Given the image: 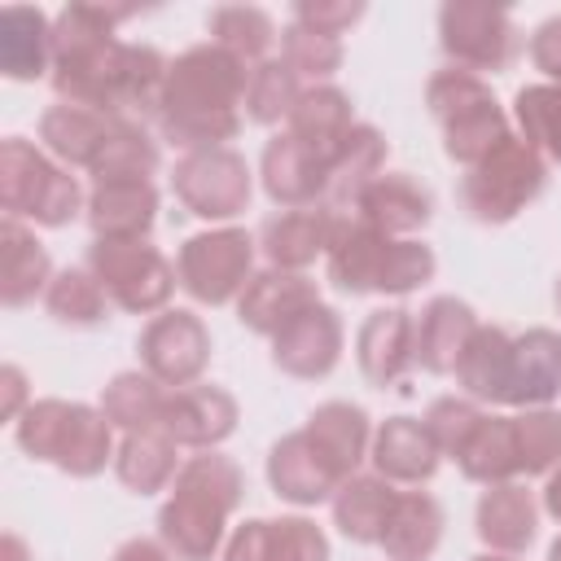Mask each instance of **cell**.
<instances>
[{
	"mask_svg": "<svg viewBox=\"0 0 561 561\" xmlns=\"http://www.w3.org/2000/svg\"><path fill=\"white\" fill-rule=\"evenodd\" d=\"M136 9L110 4H66L53 18V92L66 105L96 114H153L167 79V57L153 44L118 39V22Z\"/></svg>",
	"mask_w": 561,
	"mask_h": 561,
	"instance_id": "6da1fadb",
	"label": "cell"
},
{
	"mask_svg": "<svg viewBox=\"0 0 561 561\" xmlns=\"http://www.w3.org/2000/svg\"><path fill=\"white\" fill-rule=\"evenodd\" d=\"M250 70L254 66L237 61L219 44H193L188 53H180L167 66L158 110H153L162 136L184 153L228 149V140H237L241 131L237 105H245Z\"/></svg>",
	"mask_w": 561,
	"mask_h": 561,
	"instance_id": "7a4b0ae2",
	"label": "cell"
},
{
	"mask_svg": "<svg viewBox=\"0 0 561 561\" xmlns=\"http://www.w3.org/2000/svg\"><path fill=\"white\" fill-rule=\"evenodd\" d=\"M368 447H373L368 412L359 403L329 399L307 416L302 430L272 443L267 486L298 508H316L333 500L346 478H355Z\"/></svg>",
	"mask_w": 561,
	"mask_h": 561,
	"instance_id": "3957f363",
	"label": "cell"
},
{
	"mask_svg": "<svg viewBox=\"0 0 561 561\" xmlns=\"http://www.w3.org/2000/svg\"><path fill=\"white\" fill-rule=\"evenodd\" d=\"M241 500H245V478L237 460L224 451H197L180 465L158 508V539L171 548L175 561H210Z\"/></svg>",
	"mask_w": 561,
	"mask_h": 561,
	"instance_id": "277c9868",
	"label": "cell"
},
{
	"mask_svg": "<svg viewBox=\"0 0 561 561\" xmlns=\"http://www.w3.org/2000/svg\"><path fill=\"white\" fill-rule=\"evenodd\" d=\"M324 263L329 280L342 294H412L438 272V259L425 241L390 237L355 215H337V232Z\"/></svg>",
	"mask_w": 561,
	"mask_h": 561,
	"instance_id": "5b68a950",
	"label": "cell"
},
{
	"mask_svg": "<svg viewBox=\"0 0 561 561\" xmlns=\"http://www.w3.org/2000/svg\"><path fill=\"white\" fill-rule=\"evenodd\" d=\"M13 438L31 460L57 465L70 478H96L114 460V425L101 408L75 399H35L13 421Z\"/></svg>",
	"mask_w": 561,
	"mask_h": 561,
	"instance_id": "8992f818",
	"label": "cell"
},
{
	"mask_svg": "<svg viewBox=\"0 0 561 561\" xmlns=\"http://www.w3.org/2000/svg\"><path fill=\"white\" fill-rule=\"evenodd\" d=\"M425 105H430L434 123L443 127L447 158L460 162V167L482 162L508 136V114L495 101L491 83L469 75V70H460V66H447V70L430 75Z\"/></svg>",
	"mask_w": 561,
	"mask_h": 561,
	"instance_id": "52a82bcc",
	"label": "cell"
},
{
	"mask_svg": "<svg viewBox=\"0 0 561 561\" xmlns=\"http://www.w3.org/2000/svg\"><path fill=\"white\" fill-rule=\"evenodd\" d=\"M0 206H4V219L61 228L88 206V197L70 175V167L53 162L44 149H35L22 136H9L0 145Z\"/></svg>",
	"mask_w": 561,
	"mask_h": 561,
	"instance_id": "ba28073f",
	"label": "cell"
},
{
	"mask_svg": "<svg viewBox=\"0 0 561 561\" xmlns=\"http://www.w3.org/2000/svg\"><path fill=\"white\" fill-rule=\"evenodd\" d=\"M548 184V162L508 131L482 162H473L460 180V202L478 224H508L517 219Z\"/></svg>",
	"mask_w": 561,
	"mask_h": 561,
	"instance_id": "9c48e42d",
	"label": "cell"
},
{
	"mask_svg": "<svg viewBox=\"0 0 561 561\" xmlns=\"http://www.w3.org/2000/svg\"><path fill=\"white\" fill-rule=\"evenodd\" d=\"M88 272L101 280L110 302L118 311H131V316L167 311V302L180 285L175 267L167 263V254L158 245H149V237H136V241H105L101 237V241H92Z\"/></svg>",
	"mask_w": 561,
	"mask_h": 561,
	"instance_id": "30bf717a",
	"label": "cell"
},
{
	"mask_svg": "<svg viewBox=\"0 0 561 561\" xmlns=\"http://www.w3.org/2000/svg\"><path fill=\"white\" fill-rule=\"evenodd\" d=\"M254 237L245 228H210L184 237L175 254V280L193 302L224 307L237 302L254 276Z\"/></svg>",
	"mask_w": 561,
	"mask_h": 561,
	"instance_id": "8fae6325",
	"label": "cell"
},
{
	"mask_svg": "<svg viewBox=\"0 0 561 561\" xmlns=\"http://www.w3.org/2000/svg\"><path fill=\"white\" fill-rule=\"evenodd\" d=\"M438 44L443 53L478 75V70H508L513 57L522 53V31L508 18V9L486 4V0H447L438 9Z\"/></svg>",
	"mask_w": 561,
	"mask_h": 561,
	"instance_id": "7c38bea8",
	"label": "cell"
},
{
	"mask_svg": "<svg viewBox=\"0 0 561 561\" xmlns=\"http://www.w3.org/2000/svg\"><path fill=\"white\" fill-rule=\"evenodd\" d=\"M171 188L188 215H197L206 224H224L250 206L254 175L237 149H197V153H184L175 162Z\"/></svg>",
	"mask_w": 561,
	"mask_h": 561,
	"instance_id": "4fadbf2b",
	"label": "cell"
},
{
	"mask_svg": "<svg viewBox=\"0 0 561 561\" xmlns=\"http://www.w3.org/2000/svg\"><path fill=\"white\" fill-rule=\"evenodd\" d=\"M140 364L153 381H162L167 390L180 386H197V377L210 364V329L202 324V316L184 311V307H167L158 316H149V324L136 337Z\"/></svg>",
	"mask_w": 561,
	"mask_h": 561,
	"instance_id": "5bb4252c",
	"label": "cell"
},
{
	"mask_svg": "<svg viewBox=\"0 0 561 561\" xmlns=\"http://www.w3.org/2000/svg\"><path fill=\"white\" fill-rule=\"evenodd\" d=\"M241 421L237 399L224 386H180L167 390L158 430L175 443V447H197V451H215Z\"/></svg>",
	"mask_w": 561,
	"mask_h": 561,
	"instance_id": "9a60e30c",
	"label": "cell"
},
{
	"mask_svg": "<svg viewBox=\"0 0 561 561\" xmlns=\"http://www.w3.org/2000/svg\"><path fill=\"white\" fill-rule=\"evenodd\" d=\"M329 162H333V153H320V149L302 145L298 136L280 131L263 145V162H259L263 193L285 210L320 206L324 188H329Z\"/></svg>",
	"mask_w": 561,
	"mask_h": 561,
	"instance_id": "2e32d148",
	"label": "cell"
},
{
	"mask_svg": "<svg viewBox=\"0 0 561 561\" xmlns=\"http://www.w3.org/2000/svg\"><path fill=\"white\" fill-rule=\"evenodd\" d=\"M342 342H346L342 316L329 302H316L272 337V364L298 381H320L337 368Z\"/></svg>",
	"mask_w": 561,
	"mask_h": 561,
	"instance_id": "e0dca14e",
	"label": "cell"
},
{
	"mask_svg": "<svg viewBox=\"0 0 561 561\" xmlns=\"http://www.w3.org/2000/svg\"><path fill=\"white\" fill-rule=\"evenodd\" d=\"M355 364L373 386H394L416 368V316L408 307H377L355 333Z\"/></svg>",
	"mask_w": 561,
	"mask_h": 561,
	"instance_id": "ac0fdd59",
	"label": "cell"
},
{
	"mask_svg": "<svg viewBox=\"0 0 561 561\" xmlns=\"http://www.w3.org/2000/svg\"><path fill=\"white\" fill-rule=\"evenodd\" d=\"M224 561H329V539L311 517H250L224 543Z\"/></svg>",
	"mask_w": 561,
	"mask_h": 561,
	"instance_id": "d6986e66",
	"label": "cell"
},
{
	"mask_svg": "<svg viewBox=\"0 0 561 561\" xmlns=\"http://www.w3.org/2000/svg\"><path fill=\"white\" fill-rule=\"evenodd\" d=\"M320 302V289L311 276L302 272H289V267H263L250 276V285L241 289L237 298V320L250 329V333H263V337H276L289 320H298L307 307Z\"/></svg>",
	"mask_w": 561,
	"mask_h": 561,
	"instance_id": "ffe728a7",
	"label": "cell"
},
{
	"mask_svg": "<svg viewBox=\"0 0 561 561\" xmlns=\"http://www.w3.org/2000/svg\"><path fill=\"white\" fill-rule=\"evenodd\" d=\"M88 228L101 241H136L149 237L153 219H158V188L153 180H110V184H92L88 193Z\"/></svg>",
	"mask_w": 561,
	"mask_h": 561,
	"instance_id": "44dd1931",
	"label": "cell"
},
{
	"mask_svg": "<svg viewBox=\"0 0 561 561\" xmlns=\"http://www.w3.org/2000/svg\"><path fill=\"white\" fill-rule=\"evenodd\" d=\"M368 460L373 469L386 478V482H408V486H421L438 473V443L430 438L425 421L416 416H390L377 425L373 434V447H368Z\"/></svg>",
	"mask_w": 561,
	"mask_h": 561,
	"instance_id": "7402d4cb",
	"label": "cell"
},
{
	"mask_svg": "<svg viewBox=\"0 0 561 561\" xmlns=\"http://www.w3.org/2000/svg\"><path fill=\"white\" fill-rule=\"evenodd\" d=\"M337 232V215L324 206H307V210H280L259 228V250L267 254L272 267H289L302 272L311 267L320 254H329Z\"/></svg>",
	"mask_w": 561,
	"mask_h": 561,
	"instance_id": "603a6c76",
	"label": "cell"
},
{
	"mask_svg": "<svg viewBox=\"0 0 561 561\" xmlns=\"http://www.w3.org/2000/svg\"><path fill=\"white\" fill-rule=\"evenodd\" d=\"M473 329H478V316H473V307L465 298H456V294L430 298L421 307V316H416V364L425 373H434V377L456 373Z\"/></svg>",
	"mask_w": 561,
	"mask_h": 561,
	"instance_id": "cb8c5ba5",
	"label": "cell"
},
{
	"mask_svg": "<svg viewBox=\"0 0 561 561\" xmlns=\"http://www.w3.org/2000/svg\"><path fill=\"white\" fill-rule=\"evenodd\" d=\"M473 530L491 552H526L539 535V504L522 482H500L486 486L473 513Z\"/></svg>",
	"mask_w": 561,
	"mask_h": 561,
	"instance_id": "d4e9b609",
	"label": "cell"
},
{
	"mask_svg": "<svg viewBox=\"0 0 561 561\" xmlns=\"http://www.w3.org/2000/svg\"><path fill=\"white\" fill-rule=\"evenodd\" d=\"M430 215H434V197H430V188L416 184L408 171H386V175H377V180L359 193V202H355V219H364V224H373V228H381V232H390V237H412V232H421V228L430 224Z\"/></svg>",
	"mask_w": 561,
	"mask_h": 561,
	"instance_id": "484cf974",
	"label": "cell"
},
{
	"mask_svg": "<svg viewBox=\"0 0 561 561\" xmlns=\"http://www.w3.org/2000/svg\"><path fill=\"white\" fill-rule=\"evenodd\" d=\"M118 118H123V114H96V110L57 101V105H48V110L39 114V140H44V149H48L61 167H83V171H92V162L101 158V149H105V140H110V131H114Z\"/></svg>",
	"mask_w": 561,
	"mask_h": 561,
	"instance_id": "4316f807",
	"label": "cell"
},
{
	"mask_svg": "<svg viewBox=\"0 0 561 561\" xmlns=\"http://www.w3.org/2000/svg\"><path fill=\"white\" fill-rule=\"evenodd\" d=\"M381 162H386V136L373 123H355L329 162V188L320 206L333 215H355V202L381 175Z\"/></svg>",
	"mask_w": 561,
	"mask_h": 561,
	"instance_id": "83f0119b",
	"label": "cell"
},
{
	"mask_svg": "<svg viewBox=\"0 0 561 561\" xmlns=\"http://www.w3.org/2000/svg\"><path fill=\"white\" fill-rule=\"evenodd\" d=\"M456 386L473 403H508L513 390V333L500 324H478L460 364H456Z\"/></svg>",
	"mask_w": 561,
	"mask_h": 561,
	"instance_id": "f1b7e54d",
	"label": "cell"
},
{
	"mask_svg": "<svg viewBox=\"0 0 561 561\" xmlns=\"http://www.w3.org/2000/svg\"><path fill=\"white\" fill-rule=\"evenodd\" d=\"M557 394H561V333L557 329L517 333L508 408H548Z\"/></svg>",
	"mask_w": 561,
	"mask_h": 561,
	"instance_id": "f546056e",
	"label": "cell"
},
{
	"mask_svg": "<svg viewBox=\"0 0 561 561\" xmlns=\"http://www.w3.org/2000/svg\"><path fill=\"white\" fill-rule=\"evenodd\" d=\"M0 70L18 83H35L53 70V22L35 4L0 9Z\"/></svg>",
	"mask_w": 561,
	"mask_h": 561,
	"instance_id": "4dcf8cb0",
	"label": "cell"
},
{
	"mask_svg": "<svg viewBox=\"0 0 561 561\" xmlns=\"http://www.w3.org/2000/svg\"><path fill=\"white\" fill-rule=\"evenodd\" d=\"M53 276L57 272H53L39 237L22 219H4L0 224V302L26 307L35 294H48Z\"/></svg>",
	"mask_w": 561,
	"mask_h": 561,
	"instance_id": "1f68e13d",
	"label": "cell"
},
{
	"mask_svg": "<svg viewBox=\"0 0 561 561\" xmlns=\"http://www.w3.org/2000/svg\"><path fill=\"white\" fill-rule=\"evenodd\" d=\"M394 482H386L381 473H355L342 482V491L329 500L333 504V526L351 539V543H381L386 522L394 513Z\"/></svg>",
	"mask_w": 561,
	"mask_h": 561,
	"instance_id": "d6a6232c",
	"label": "cell"
},
{
	"mask_svg": "<svg viewBox=\"0 0 561 561\" xmlns=\"http://www.w3.org/2000/svg\"><path fill=\"white\" fill-rule=\"evenodd\" d=\"M443 543V508L430 491H399L394 513L381 535V552L390 561H430Z\"/></svg>",
	"mask_w": 561,
	"mask_h": 561,
	"instance_id": "836d02e7",
	"label": "cell"
},
{
	"mask_svg": "<svg viewBox=\"0 0 561 561\" xmlns=\"http://www.w3.org/2000/svg\"><path fill=\"white\" fill-rule=\"evenodd\" d=\"M355 127V105L342 88L333 83H311L302 88L298 105L285 118V131L298 136L302 145L320 149V153H337V145L346 140V131Z\"/></svg>",
	"mask_w": 561,
	"mask_h": 561,
	"instance_id": "e575fe53",
	"label": "cell"
},
{
	"mask_svg": "<svg viewBox=\"0 0 561 561\" xmlns=\"http://www.w3.org/2000/svg\"><path fill=\"white\" fill-rule=\"evenodd\" d=\"M460 473L469 482H482V486H500V482H513L522 478V456H517V425L513 416H482L478 430L469 434L465 451L456 456Z\"/></svg>",
	"mask_w": 561,
	"mask_h": 561,
	"instance_id": "d590c367",
	"label": "cell"
},
{
	"mask_svg": "<svg viewBox=\"0 0 561 561\" xmlns=\"http://www.w3.org/2000/svg\"><path fill=\"white\" fill-rule=\"evenodd\" d=\"M114 473L136 495L167 491L175 482V473H180L175 443L162 430H131V434H123V443L114 451Z\"/></svg>",
	"mask_w": 561,
	"mask_h": 561,
	"instance_id": "8d00e7d4",
	"label": "cell"
},
{
	"mask_svg": "<svg viewBox=\"0 0 561 561\" xmlns=\"http://www.w3.org/2000/svg\"><path fill=\"white\" fill-rule=\"evenodd\" d=\"M162 403H167V386L153 381L145 368L136 373H114L110 386L101 390V412L114 430L131 434V430H158V416H162Z\"/></svg>",
	"mask_w": 561,
	"mask_h": 561,
	"instance_id": "74e56055",
	"label": "cell"
},
{
	"mask_svg": "<svg viewBox=\"0 0 561 561\" xmlns=\"http://www.w3.org/2000/svg\"><path fill=\"white\" fill-rule=\"evenodd\" d=\"M206 31H210V44H219L224 53H232L245 66L267 61V48L276 39L272 13L254 9V4H219V9H210Z\"/></svg>",
	"mask_w": 561,
	"mask_h": 561,
	"instance_id": "f35d334b",
	"label": "cell"
},
{
	"mask_svg": "<svg viewBox=\"0 0 561 561\" xmlns=\"http://www.w3.org/2000/svg\"><path fill=\"white\" fill-rule=\"evenodd\" d=\"M44 307L57 324H70V329H96L110 320V294L101 289V280L88 272V267H61L53 280H48V294H44Z\"/></svg>",
	"mask_w": 561,
	"mask_h": 561,
	"instance_id": "ab89813d",
	"label": "cell"
},
{
	"mask_svg": "<svg viewBox=\"0 0 561 561\" xmlns=\"http://www.w3.org/2000/svg\"><path fill=\"white\" fill-rule=\"evenodd\" d=\"M153 171H158V140L145 131V123L118 118L88 175L92 184H110V180H149Z\"/></svg>",
	"mask_w": 561,
	"mask_h": 561,
	"instance_id": "60d3db41",
	"label": "cell"
},
{
	"mask_svg": "<svg viewBox=\"0 0 561 561\" xmlns=\"http://www.w3.org/2000/svg\"><path fill=\"white\" fill-rule=\"evenodd\" d=\"M513 118H517V136L543 158V162H561V83H526L513 96Z\"/></svg>",
	"mask_w": 561,
	"mask_h": 561,
	"instance_id": "b9f144b4",
	"label": "cell"
},
{
	"mask_svg": "<svg viewBox=\"0 0 561 561\" xmlns=\"http://www.w3.org/2000/svg\"><path fill=\"white\" fill-rule=\"evenodd\" d=\"M302 88H298V75L280 61V57H267L250 70V88H245V114L263 127L289 118V110L298 105Z\"/></svg>",
	"mask_w": 561,
	"mask_h": 561,
	"instance_id": "7bdbcfd3",
	"label": "cell"
},
{
	"mask_svg": "<svg viewBox=\"0 0 561 561\" xmlns=\"http://www.w3.org/2000/svg\"><path fill=\"white\" fill-rule=\"evenodd\" d=\"M517 425V456L522 473H552L561 465V412L557 408H522L513 416Z\"/></svg>",
	"mask_w": 561,
	"mask_h": 561,
	"instance_id": "ee69618b",
	"label": "cell"
},
{
	"mask_svg": "<svg viewBox=\"0 0 561 561\" xmlns=\"http://www.w3.org/2000/svg\"><path fill=\"white\" fill-rule=\"evenodd\" d=\"M280 61H285L298 79L324 83V79L342 66V39H333V35H320V31H311V26L289 22V26L280 31Z\"/></svg>",
	"mask_w": 561,
	"mask_h": 561,
	"instance_id": "f6af8a7d",
	"label": "cell"
},
{
	"mask_svg": "<svg viewBox=\"0 0 561 561\" xmlns=\"http://www.w3.org/2000/svg\"><path fill=\"white\" fill-rule=\"evenodd\" d=\"M482 416H486V412H482L473 399L443 394V399H434V403H430V412H425L421 421H425L430 438L438 443V451L456 460V456L465 451V443H469V434L478 430V421H482Z\"/></svg>",
	"mask_w": 561,
	"mask_h": 561,
	"instance_id": "bcb514c9",
	"label": "cell"
},
{
	"mask_svg": "<svg viewBox=\"0 0 561 561\" xmlns=\"http://www.w3.org/2000/svg\"><path fill=\"white\" fill-rule=\"evenodd\" d=\"M359 18H364V4H351V0H302L294 9L298 26H311V31L333 35V39H342V31L355 26Z\"/></svg>",
	"mask_w": 561,
	"mask_h": 561,
	"instance_id": "7dc6e473",
	"label": "cell"
},
{
	"mask_svg": "<svg viewBox=\"0 0 561 561\" xmlns=\"http://www.w3.org/2000/svg\"><path fill=\"white\" fill-rule=\"evenodd\" d=\"M530 61H535V70L548 75V83H561V13L535 26V35H530Z\"/></svg>",
	"mask_w": 561,
	"mask_h": 561,
	"instance_id": "c3c4849f",
	"label": "cell"
},
{
	"mask_svg": "<svg viewBox=\"0 0 561 561\" xmlns=\"http://www.w3.org/2000/svg\"><path fill=\"white\" fill-rule=\"evenodd\" d=\"M0 386H4V403H0V416L4 421H18L31 403H26V373L18 364H4L0 368Z\"/></svg>",
	"mask_w": 561,
	"mask_h": 561,
	"instance_id": "681fc988",
	"label": "cell"
},
{
	"mask_svg": "<svg viewBox=\"0 0 561 561\" xmlns=\"http://www.w3.org/2000/svg\"><path fill=\"white\" fill-rule=\"evenodd\" d=\"M110 561H175V557H171V548H167L162 539H145V535H136V539H123V543L114 548Z\"/></svg>",
	"mask_w": 561,
	"mask_h": 561,
	"instance_id": "f907efd6",
	"label": "cell"
},
{
	"mask_svg": "<svg viewBox=\"0 0 561 561\" xmlns=\"http://www.w3.org/2000/svg\"><path fill=\"white\" fill-rule=\"evenodd\" d=\"M543 513L561 522V465H557V469L548 473V482H543Z\"/></svg>",
	"mask_w": 561,
	"mask_h": 561,
	"instance_id": "816d5d0a",
	"label": "cell"
},
{
	"mask_svg": "<svg viewBox=\"0 0 561 561\" xmlns=\"http://www.w3.org/2000/svg\"><path fill=\"white\" fill-rule=\"evenodd\" d=\"M0 561H31V548L9 530V535L0 539Z\"/></svg>",
	"mask_w": 561,
	"mask_h": 561,
	"instance_id": "f5cc1de1",
	"label": "cell"
},
{
	"mask_svg": "<svg viewBox=\"0 0 561 561\" xmlns=\"http://www.w3.org/2000/svg\"><path fill=\"white\" fill-rule=\"evenodd\" d=\"M469 561H513V557H504V552H482V557H469Z\"/></svg>",
	"mask_w": 561,
	"mask_h": 561,
	"instance_id": "db71d44e",
	"label": "cell"
},
{
	"mask_svg": "<svg viewBox=\"0 0 561 561\" xmlns=\"http://www.w3.org/2000/svg\"><path fill=\"white\" fill-rule=\"evenodd\" d=\"M548 561H561V535L552 539V548H548Z\"/></svg>",
	"mask_w": 561,
	"mask_h": 561,
	"instance_id": "11a10c76",
	"label": "cell"
},
{
	"mask_svg": "<svg viewBox=\"0 0 561 561\" xmlns=\"http://www.w3.org/2000/svg\"><path fill=\"white\" fill-rule=\"evenodd\" d=\"M552 298H557V311H561V280H557V294Z\"/></svg>",
	"mask_w": 561,
	"mask_h": 561,
	"instance_id": "9f6ffc18",
	"label": "cell"
}]
</instances>
